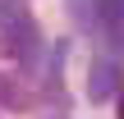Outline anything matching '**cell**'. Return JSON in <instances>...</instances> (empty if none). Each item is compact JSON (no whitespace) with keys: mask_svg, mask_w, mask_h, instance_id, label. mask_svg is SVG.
<instances>
[{"mask_svg":"<svg viewBox=\"0 0 124 119\" xmlns=\"http://www.w3.org/2000/svg\"><path fill=\"white\" fill-rule=\"evenodd\" d=\"M115 83H120L115 64H110V60H97L92 73H87V92H92V101H110V96H115Z\"/></svg>","mask_w":124,"mask_h":119,"instance_id":"1","label":"cell"},{"mask_svg":"<svg viewBox=\"0 0 124 119\" xmlns=\"http://www.w3.org/2000/svg\"><path fill=\"white\" fill-rule=\"evenodd\" d=\"M0 105L5 110H28V92L14 73H0Z\"/></svg>","mask_w":124,"mask_h":119,"instance_id":"3","label":"cell"},{"mask_svg":"<svg viewBox=\"0 0 124 119\" xmlns=\"http://www.w3.org/2000/svg\"><path fill=\"white\" fill-rule=\"evenodd\" d=\"M14 23H18V18H14ZM14 50H18V55H32V50H37V32H32V23H18V28L5 32V55H14Z\"/></svg>","mask_w":124,"mask_h":119,"instance_id":"2","label":"cell"},{"mask_svg":"<svg viewBox=\"0 0 124 119\" xmlns=\"http://www.w3.org/2000/svg\"><path fill=\"white\" fill-rule=\"evenodd\" d=\"M115 119H124V96H120V105H115Z\"/></svg>","mask_w":124,"mask_h":119,"instance_id":"4","label":"cell"}]
</instances>
